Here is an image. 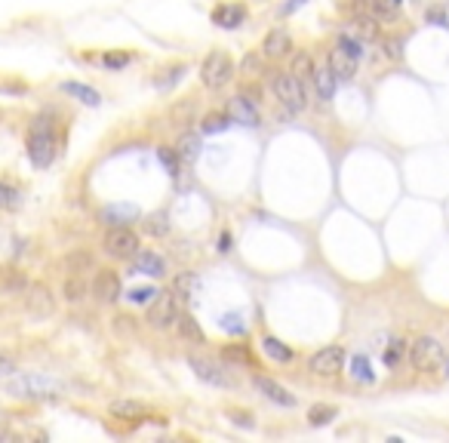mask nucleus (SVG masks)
Segmentation results:
<instances>
[{"label": "nucleus", "mask_w": 449, "mask_h": 443, "mask_svg": "<svg viewBox=\"0 0 449 443\" xmlns=\"http://www.w3.org/2000/svg\"><path fill=\"white\" fill-rule=\"evenodd\" d=\"M142 228H145L148 238H167L169 234V212H151V216H145V222H142Z\"/></svg>", "instance_id": "bb28decb"}, {"label": "nucleus", "mask_w": 449, "mask_h": 443, "mask_svg": "<svg viewBox=\"0 0 449 443\" xmlns=\"http://www.w3.org/2000/svg\"><path fill=\"white\" fill-rule=\"evenodd\" d=\"M194 283H197L194 271H185V274H178L173 280V293L178 295V299H188V295H194Z\"/></svg>", "instance_id": "4c0bfd02"}, {"label": "nucleus", "mask_w": 449, "mask_h": 443, "mask_svg": "<svg viewBox=\"0 0 449 443\" xmlns=\"http://www.w3.org/2000/svg\"><path fill=\"white\" fill-rule=\"evenodd\" d=\"M219 327L224 332H231V336H243V332H246V320H243V314L231 311V314H224L222 320H219Z\"/></svg>", "instance_id": "58836bf2"}, {"label": "nucleus", "mask_w": 449, "mask_h": 443, "mask_svg": "<svg viewBox=\"0 0 449 443\" xmlns=\"http://www.w3.org/2000/svg\"><path fill=\"white\" fill-rule=\"evenodd\" d=\"M62 295L71 302V305L84 302V295H86V283H84V277H80V274H71L68 280H65V286H62Z\"/></svg>", "instance_id": "2f4dec72"}, {"label": "nucleus", "mask_w": 449, "mask_h": 443, "mask_svg": "<svg viewBox=\"0 0 449 443\" xmlns=\"http://www.w3.org/2000/svg\"><path fill=\"white\" fill-rule=\"evenodd\" d=\"M25 308L31 317H50L56 311V302H52V293L43 283H31L25 290Z\"/></svg>", "instance_id": "f8f14e48"}, {"label": "nucleus", "mask_w": 449, "mask_h": 443, "mask_svg": "<svg viewBox=\"0 0 449 443\" xmlns=\"http://www.w3.org/2000/svg\"><path fill=\"white\" fill-rule=\"evenodd\" d=\"M188 366L194 369V375H197L200 382H206V385H213V388H234V379H231V375L224 373V369L215 364V360H206V357H197V354H191Z\"/></svg>", "instance_id": "9d476101"}, {"label": "nucleus", "mask_w": 449, "mask_h": 443, "mask_svg": "<svg viewBox=\"0 0 449 443\" xmlns=\"http://www.w3.org/2000/svg\"><path fill=\"white\" fill-rule=\"evenodd\" d=\"M176 327L178 332H182L188 342H206V336H204V329H200V323L194 320L191 314H178V320H176Z\"/></svg>", "instance_id": "c756f323"}, {"label": "nucleus", "mask_w": 449, "mask_h": 443, "mask_svg": "<svg viewBox=\"0 0 449 443\" xmlns=\"http://www.w3.org/2000/svg\"><path fill=\"white\" fill-rule=\"evenodd\" d=\"M261 351L268 354L271 360H277V364H293V357H296V351L289 348V345H283L277 336H261Z\"/></svg>", "instance_id": "4be33fe9"}, {"label": "nucleus", "mask_w": 449, "mask_h": 443, "mask_svg": "<svg viewBox=\"0 0 449 443\" xmlns=\"http://www.w3.org/2000/svg\"><path fill=\"white\" fill-rule=\"evenodd\" d=\"M403 357H406V342L394 339V342L385 348V364L394 369V366H400V364H403Z\"/></svg>", "instance_id": "ea45409f"}, {"label": "nucleus", "mask_w": 449, "mask_h": 443, "mask_svg": "<svg viewBox=\"0 0 449 443\" xmlns=\"http://www.w3.org/2000/svg\"><path fill=\"white\" fill-rule=\"evenodd\" d=\"M6 391L19 401H40V397H50L59 391V382L47 373H22L6 379Z\"/></svg>", "instance_id": "7ed1b4c3"}, {"label": "nucleus", "mask_w": 449, "mask_h": 443, "mask_svg": "<svg viewBox=\"0 0 449 443\" xmlns=\"http://www.w3.org/2000/svg\"><path fill=\"white\" fill-rule=\"evenodd\" d=\"M231 416H234V422H237V425L252 428V416H250V412H231Z\"/></svg>", "instance_id": "09e8293b"}, {"label": "nucleus", "mask_w": 449, "mask_h": 443, "mask_svg": "<svg viewBox=\"0 0 449 443\" xmlns=\"http://www.w3.org/2000/svg\"><path fill=\"white\" fill-rule=\"evenodd\" d=\"M443 366H446V369H443V373H446V379H449V357L443 360Z\"/></svg>", "instance_id": "864d4df0"}, {"label": "nucleus", "mask_w": 449, "mask_h": 443, "mask_svg": "<svg viewBox=\"0 0 449 443\" xmlns=\"http://www.w3.org/2000/svg\"><path fill=\"white\" fill-rule=\"evenodd\" d=\"M231 77H234V59L224 53V49L206 53L204 65H200V84H204L206 90H222Z\"/></svg>", "instance_id": "20e7f679"}, {"label": "nucleus", "mask_w": 449, "mask_h": 443, "mask_svg": "<svg viewBox=\"0 0 449 443\" xmlns=\"http://www.w3.org/2000/svg\"><path fill=\"white\" fill-rule=\"evenodd\" d=\"M132 274H148V277H163L167 274V262H163L157 253H151V249H145V253L132 256Z\"/></svg>", "instance_id": "dca6fc26"}, {"label": "nucleus", "mask_w": 449, "mask_h": 443, "mask_svg": "<svg viewBox=\"0 0 449 443\" xmlns=\"http://www.w3.org/2000/svg\"><path fill=\"white\" fill-rule=\"evenodd\" d=\"M157 157H160V164L169 169V176H176L178 173V154H176V148H157Z\"/></svg>", "instance_id": "79ce46f5"}, {"label": "nucleus", "mask_w": 449, "mask_h": 443, "mask_svg": "<svg viewBox=\"0 0 449 443\" xmlns=\"http://www.w3.org/2000/svg\"><path fill=\"white\" fill-rule=\"evenodd\" d=\"M89 293H93L96 302L102 305H111V302L121 299V274L114 268H96L93 283H89Z\"/></svg>", "instance_id": "1a4fd4ad"}, {"label": "nucleus", "mask_w": 449, "mask_h": 443, "mask_svg": "<svg viewBox=\"0 0 449 443\" xmlns=\"http://www.w3.org/2000/svg\"><path fill=\"white\" fill-rule=\"evenodd\" d=\"M62 93L71 95V99H77V102H84V105H89V108L102 105V93L93 90V86H86V84H77V80H65Z\"/></svg>", "instance_id": "412c9836"}, {"label": "nucleus", "mask_w": 449, "mask_h": 443, "mask_svg": "<svg viewBox=\"0 0 449 443\" xmlns=\"http://www.w3.org/2000/svg\"><path fill=\"white\" fill-rule=\"evenodd\" d=\"M231 114L228 111H209V114L204 117V123H200V132H222L231 127Z\"/></svg>", "instance_id": "7c9ffc66"}, {"label": "nucleus", "mask_w": 449, "mask_h": 443, "mask_svg": "<svg viewBox=\"0 0 449 443\" xmlns=\"http://www.w3.org/2000/svg\"><path fill=\"white\" fill-rule=\"evenodd\" d=\"M326 65H329V68H333V74H335V77H339V80H351V77H354V74H357V65H360V62H357L354 56H348L342 47H333V49H329Z\"/></svg>", "instance_id": "f3484780"}, {"label": "nucleus", "mask_w": 449, "mask_h": 443, "mask_svg": "<svg viewBox=\"0 0 449 443\" xmlns=\"http://www.w3.org/2000/svg\"><path fill=\"white\" fill-rule=\"evenodd\" d=\"M231 114V121L234 123H246V127H259V108L252 99H246V95H234V99H228V108H224Z\"/></svg>", "instance_id": "ddd939ff"}, {"label": "nucleus", "mask_w": 449, "mask_h": 443, "mask_svg": "<svg viewBox=\"0 0 449 443\" xmlns=\"http://www.w3.org/2000/svg\"><path fill=\"white\" fill-rule=\"evenodd\" d=\"M102 249L111 258H132L142 249V240L130 225H111L108 234L102 238Z\"/></svg>", "instance_id": "423d86ee"}, {"label": "nucleus", "mask_w": 449, "mask_h": 443, "mask_svg": "<svg viewBox=\"0 0 449 443\" xmlns=\"http://www.w3.org/2000/svg\"><path fill=\"white\" fill-rule=\"evenodd\" d=\"M228 249H231V234L222 231V238H219V253H228Z\"/></svg>", "instance_id": "8fccbe9b"}, {"label": "nucleus", "mask_w": 449, "mask_h": 443, "mask_svg": "<svg viewBox=\"0 0 449 443\" xmlns=\"http://www.w3.org/2000/svg\"><path fill=\"white\" fill-rule=\"evenodd\" d=\"M302 3H305V0H289V3H287V6H283V13H293V10H296V6H302Z\"/></svg>", "instance_id": "3c124183"}, {"label": "nucleus", "mask_w": 449, "mask_h": 443, "mask_svg": "<svg viewBox=\"0 0 449 443\" xmlns=\"http://www.w3.org/2000/svg\"><path fill=\"white\" fill-rule=\"evenodd\" d=\"M351 379L354 382H363V385H370V382H376V373H372V366H370V360L363 357V354H354L351 357Z\"/></svg>", "instance_id": "c85d7f7f"}, {"label": "nucleus", "mask_w": 449, "mask_h": 443, "mask_svg": "<svg viewBox=\"0 0 449 443\" xmlns=\"http://www.w3.org/2000/svg\"><path fill=\"white\" fill-rule=\"evenodd\" d=\"M345 360H348V354L342 345H326V348L311 354L308 369L314 375H320V379H333V375H339L345 369Z\"/></svg>", "instance_id": "6e6552de"}, {"label": "nucleus", "mask_w": 449, "mask_h": 443, "mask_svg": "<svg viewBox=\"0 0 449 443\" xmlns=\"http://www.w3.org/2000/svg\"><path fill=\"white\" fill-rule=\"evenodd\" d=\"M351 34L363 43L379 40V19L376 16H357L354 22H351Z\"/></svg>", "instance_id": "b1692460"}, {"label": "nucleus", "mask_w": 449, "mask_h": 443, "mask_svg": "<svg viewBox=\"0 0 449 443\" xmlns=\"http://www.w3.org/2000/svg\"><path fill=\"white\" fill-rule=\"evenodd\" d=\"M252 388L259 391L265 401H271L277 406H283V410H289V406H296V394L293 391H287L280 385V382H274V379H268V375H256L252 379Z\"/></svg>", "instance_id": "9b49d317"}, {"label": "nucleus", "mask_w": 449, "mask_h": 443, "mask_svg": "<svg viewBox=\"0 0 449 443\" xmlns=\"http://www.w3.org/2000/svg\"><path fill=\"white\" fill-rule=\"evenodd\" d=\"M314 68H317V65H314V59L308 53H296L293 56V68H289V71H293L296 77L305 84V90H308V86L314 84Z\"/></svg>", "instance_id": "cd10ccee"}, {"label": "nucleus", "mask_w": 449, "mask_h": 443, "mask_svg": "<svg viewBox=\"0 0 449 443\" xmlns=\"http://www.w3.org/2000/svg\"><path fill=\"white\" fill-rule=\"evenodd\" d=\"M200 148H204V142H200L197 132H182L176 142V154L185 166H194V160L200 157Z\"/></svg>", "instance_id": "aec40b11"}, {"label": "nucleus", "mask_w": 449, "mask_h": 443, "mask_svg": "<svg viewBox=\"0 0 449 443\" xmlns=\"http://www.w3.org/2000/svg\"><path fill=\"white\" fill-rule=\"evenodd\" d=\"M335 416H339V410H335V406H329V403H314L311 410H308V422L314 428H317V425H329Z\"/></svg>", "instance_id": "473e14b6"}, {"label": "nucleus", "mask_w": 449, "mask_h": 443, "mask_svg": "<svg viewBox=\"0 0 449 443\" xmlns=\"http://www.w3.org/2000/svg\"><path fill=\"white\" fill-rule=\"evenodd\" d=\"M185 74V65H176L173 71H160V77H154V84H157V90H167V86H173L178 77Z\"/></svg>", "instance_id": "37998d69"}, {"label": "nucleus", "mask_w": 449, "mask_h": 443, "mask_svg": "<svg viewBox=\"0 0 449 443\" xmlns=\"http://www.w3.org/2000/svg\"><path fill=\"white\" fill-rule=\"evenodd\" d=\"M65 268L68 274H84V271H93V256L89 253H71L65 258Z\"/></svg>", "instance_id": "c9c22d12"}, {"label": "nucleus", "mask_w": 449, "mask_h": 443, "mask_svg": "<svg viewBox=\"0 0 449 443\" xmlns=\"http://www.w3.org/2000/svg\"><path fill=\"white\" fill-rule=\"evenodd\" d=\"M19 373V364L10 357V354H3L0 351V382H6V379H13V375Z\"/></svg>", "instance_id": "a18cd8bd"}, {"label": "nucleus", "mask_w": 449, "mask_h": 443, "mask_svg": "<svg viewBox=\"0 0 449 443\" xmlns=\"http://www.w3.org/2000/svg\"><path fill=\"white\" fill-rule=\"evenodd\" d=\"M3 286H6V290L25 293V290H28V286H31V283H28V277L22 274V271H13V268H6V271H3Z\"/></svg>", "instance_id": "a19ab883"}, {"label": "nucleus", "mask_w": 449, "mask_h": 443, "mask_svg": "<svg viewBox=\"0 0 449 443\" xmlns=\"http://www.w3.org/2000/svg\"><path fill=\"white\" fill-rule=\"evenodd\" d=\"M154 295H157L154 286H136V290H130V293H126V299H130V302H136V305H145V302H151Z\"/></svg>", "instance_id": "c03bdc74"}, {"label": "nucleus", "mask_w": 449, "mask_h": 443, "mask_svg": "<svg viewBox=\"0 0 449 443\" xmlns=\"http://www.w3.org/2000/svg\"><path fill=\"white\" fill-rule=\"evenodd\" d=\"M222 360L224 364H237V366H256V357H252L250 345H224Z\"/></svg>", "instance_id": "a878e982"}, {"label": "nucleus", "mask_w": 449, "mask_h": 443, "mask_svg": "<svg viewBox=\"0 0 449 443\" xmlns=\"http://www.w3.org/2000/svg\"><path fill=\"white\" fill-rule=\"evenodd\" d=\"M335 84H339V77L333 74V68H329V65H317V68H314V90H317V99L320 102H333Z\"/></svg>", "instance_id": "6ab92c4d"}, {"label": "nucleus", "mask_w": 449, "mask_h": 443, "mask_svg": "<svg viewBox=\"0 0 449 443\" xmlns=\"http://www.w3.org/2000/svg\"><path fill=\"white\" fill-rule=\"evenodd\" d=\"M0 416H3V410H0Z\"/></svg>", "instance_id": "5fc2aeb1"}, {"label": "nucleus", "mask_w": 449, "mask_h": 443, "mask_svg": "<svg viewBox=\"0 0 449 443\" xmlns=\"http://www.w3.org/2000/svg\"><path fill=\"white\" fill-rule=\"evenodd\" d=\"M241 71L246 77H256V74H265V53H246L241 62Z\"/></svg>", "instance_id": "e433bc0d"}, {"label": "nucleus", "mask_w": 449, "mask_h": 443, "mask_svg": "<svg viewBox=\"0 0 449 443\" xmlns=\"http://www.w3.org/2000/svg\"><path fill=\"white\" fill-rule=\"evenodd\" d=\"M108 412L114 419H145L148 416V406L139 401H111Z\"/></svg>", "instance_id": "5701e85b"}, {"label": "nucleus", "mask_w": 449, "mask_h": 443, "mask_svg": "<svg viewBox=\"0 0 449 443\" xmlns=\"http://www.w3.org/2000/svg\"><path fill=\"white\" fill-rule=\"evenodd\" d=\"M178 302L176 293H157L151 302H148V311H145V323L154 329H169L178 320Z\"/></svg>", "instance_id": "0eeeda50"}, {"label": "nucleus", "mask_w": 449, "mask_h": 443, "mask_svg": "<svg viewBox=\"0 0 449 443\" xmlns=\"http://www.w3.org/2000/svg\"><path fill=\"white\" fill-rule=\"evenodd\" d=\"M271 90H274V99L280 102L289 114H302V111L308 108V90H305V84L293 71H274Z\"/></svg>", "instance_id": "f03ea898"}, {"label": "nucleus", "mask_w": 449, "mask_h": 443, "mask_svg": "<svg viewBox=\"0 0 449 443\" xmlns=\"http://www.w3.org/2000/svg\"><path fill=\"white\" fill-rule=\"evenodd\" d=\"M446 360V351L440 345V339L434 336H418L413 345H409V364H413L418 373H434L440 369Z\"/></svg>", "instance_id": "39448f33"}, {"label": "nucleus", "mask_w": 449, "mask_h": 443, "mask_svg": "<svg viewBox=\"0 0 449 443\" xmlns=\"http://www.w3.org/2000/svg\"><path fill=\"white\" fill-rule=\"evenodd\" d=\"M366 6H370V16L376 19H394L397 16V3L394 0H366Z\"/></svg>", "instance_id": "f704fd0d"}, {"label": "nucleus", "mask_w": 449, "mask_h": 443, "mask_svg": "<svg viewBox=\"0 0 449 443\" xmlns=\"http://www.w3.org/2000/svg\"><path fill=\"white\" fill-rule=\"evenodd\" d=\"M194 114H197V99H182L169 108V121H173L176 127H191Z\"/></svg>", "instance_id": "393cba45"}, {"label": "nucleus", "mask_w": 449, "mask_h": 443, "mask_svg": "<svg viewBox=\"0 0 449 443\" xmlns=\"http://www.w3.org/2000/svg\"><path fill=\"white\" fill-rule=\"evenodd\" d=\"M102 65L105 68H126L130 65V53H105Z\"/></svg>", "instance_id": "49530a36"}, {"label": "nucleus", "mask_w": 449, "mask_h": 443, "mask_svg": "<svg viewBox=\"0 0 449 443\" xmlns=\"http://www.w3.org/2000/svg\"><path fill=\"white\" fill-rule=\"evenodd\" d=\"M0 206L3 210H19L22 206V191L10 182H0Z\"/></svg>", "instance_id": "72a5a7b5"}, {"label": "nucleus", "mask_w": 449, "mask_h": 443, "mask_svg": "<svg viewBox=\"0 0 449 443\" xmlns=\"http://www.w3.org/2000/svg\"><path fill=\"white\" fill-rule=\"evenodd\" d=\"M25 151H28V160H31L37 169H47L52 160H56L59 132H56V123H52L50 117H34L31 121L28 139H25Z\"/></svg>", "instance_id": "f257e3e1"}, {"label": "nucleus", "mask_w": 449, "mask_h": 443, "mask_svg": "<svg viewBox=\"0 0 449 443\" xmlns=\"http://www.w3.org/2000/svg\"><path fill=\"white\" fill-rule=\"evenodd\" d=\"M385 53L391 59H400V43L397 40H385Z\"/></svg>", "instance_id": "de8ad7c7"}, {"label": "nucleus", "mask_w": 449, "mask_h": 443, "mask_svg": "<svg viewBox=\"0 0 449 443\" xmlns=\"http://www.w3.org/2000/svg\"><path fill=\"white\" fill-rule=\"evenodd\" d=\"M428 19H434L437 25H446V19H443V13H428Z\"/></svg>", "instance_id": "603ef678"}, {"label": "nucleus", "mask_w": 449, "mask_h": 443, "mask_svg": "<svg viewBox=\"0 0 449 443\" xmlns=\"http://www.w3.org/2000/svg\"><path fill=\"white\" fill-rule=\"evenodd\" d=\"M289 49H293V37H289L287 28H274V31H268L265 40H261L265 59H280V56H287Z\"/></svg>", "instance_id": "2eb2a0df"}, {"label": "nucleus", "mask_w": 449, "mask_h": 443, "mask_svg": "<svg viewBox=\"0 0 449 443\" xmlns=\"http://www.w3.org/2000/svg\"><path fill=\"white\" fill-rule=\"evenodd\" d=\"M105 225H130V222H136L139 219V206H132V203H111V206H105V210L99 212Z\"/></svg>", "instance_id": "a211bd4d"}, {"label": "nucleus", "mask_w": 449, "mask_h": 443, "mask_svg": "<svg viewBox=\"0 0 449 443\" xmlns=\"http://www.w3.org/2000/svg\"><path fill=\"white\" fill-rule=\"evenodd\" d=\"M246 16H250V13H246L243 3H219L213 10V25L234 31V28H241L243 22H246Z\"/></svg>", "instance_id": "4468645a"}]
</instances>
